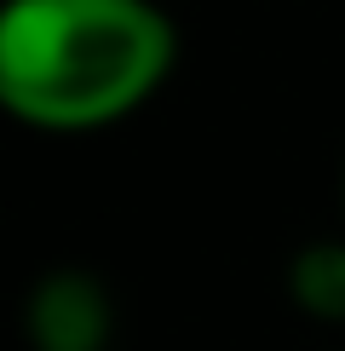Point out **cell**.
<instances>
[{"label":"cell","mask_w":345,"mask_h":351,"mask_svg":"<svg viewBox=\"0 0 345 351\" xmlns=\"http://www.w3.org/2000/svg\"><path fill=\"white\" fill-rule=\"evenodd\" d=\"M340 213H345V162H340Z\"/></svg>","instance_id":"4"},{"label":"cell","mask_w":345,"mask_h":351,"mask_svg":"<svg viewBox=\"0 0 345 351\" xmlns=\"http://www.w3.org/2000/svg\"><path fill=\"white\" fill-rule=\"evenodd\" d=\"M179 64L162 0H0V115L98 133L138 115Z\"/></svg>","instance_id":"1"},{"label":"cell","mask_w":345,"mask_h":351,"mask_svg":"<svg viewBox=\"0 0 345 351\" xmlns=\"http://www.w3.org/2000/svg\"><path fill=\"white\" fill-rule=\"evenodd\" d=\"M29 351H104L115 334V300L92 271L58 265L23 300Z\"/></svg>","instance_id":"2"},{"label":"cell","mask_w":345,"mask_h":351,"mask_svg":"<svg viewBox=\"0 0 345 351\" xmlns=\"http://www.w3.org/2000/svg\"><path fill=\"white\" fill-rule=\"evenodd\" d=\"M282 288L294 300V311H305L311 323L345 328V237H316L305 247H294Z\"/></svg>","instance_id":"3"}]
</instances>
